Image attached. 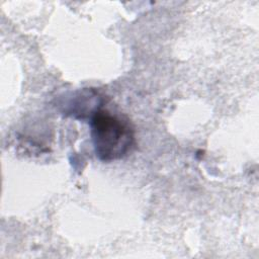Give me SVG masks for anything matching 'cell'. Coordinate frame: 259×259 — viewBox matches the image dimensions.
<instances>
[{"label": "cell", "mask_w": 259, "mask_h": 259, "mask_svg": "<svg viewBox=\"0 0 259 259\" xmlns=\"http://www.w3.org/2000/svg\"><path fill=\"white\" fill-rule=\"evenodd\" d=\"M91 136L96 156L104 162L123 158L135 142L130 122L104 110L93 114Z\"/></svg>", "instance_id": "cell-1"}]
</instances>
